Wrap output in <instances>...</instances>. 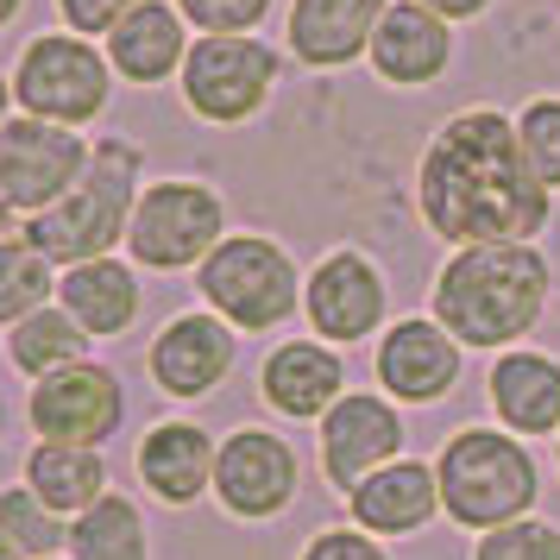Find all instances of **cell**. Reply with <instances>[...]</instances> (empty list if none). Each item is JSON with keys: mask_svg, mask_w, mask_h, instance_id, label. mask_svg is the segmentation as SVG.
Segmentation results:
<instances>
[{"mask_svg": "<svg viewBox=\"0 0 560 560\" xmlns=\"http://www.w3.org/2000/svg\"><path fill=\"white\" fill-rule=\"evenodd\" d=\"M214 454H221V441H208L196 422H158L139 441V479L152 498L183 510L214 485Z\"/></svg>", "mask_w": 560, "mask_h": 560, "instance_id": "obj_20", "label": "cell"}, {"mask_svg": "<svg viewBox=\"0 0 560 560\" xmlns=\"http://www.w3.org/2000/svg\"><path fill=\"white\" fill-rule=\"evenodd\" d=\"M404 459V422H397V404H384L372 390H347L340 404L322 416V472H328L340 491L365 485L378 466Z\"/></svg>", "mask_w": 560, "mask_h": 560, "instance_id": "obj_13", "label": "cell"}, {"mask_svg": "<svg viewBox=\"0 0 560 560\" xmlns=\"http://www.w3.org/2000/svg\"><path fill=\"white\" fill-rule=\"evenodd\" d=\"M196 283H202L208 308L246 334L278 328L303 303V283H296L290 253H283L278 240H265V233H233V240H221L196 265Z\"/></svg>", "mask_w": 560, "mask_h": 560, "instance_id": "obj_5", "label": "cell"}, {"mask_svg": "<svg viewBox=\"0 0 560 560\" xmlns=\"http://www.w3.org/2000/svg\"><path fill=\"white\" fill-rule=\"evenodd\" d=\"M278 70L283 57L258 38H202V45H189V63H183V102L196 120L240 127L271 102Z\"/></svg>", "mask_w": 560, "mask_h": 560, "instance_id": "obj_8", "label": "cell"}, {"mask_svg": "<svg viewBox=\"0 0 560 560\" xmlns=\"http://www.w3.org/2000/svg\"><path fill=\"white\" fill-rule=\"evenodd\" d=\"M422 7H434V13H441V20L454 26V20H472V13H485L491 0H422Z\"/></svg>", "mask_w": 560, "mask_h": 560, "instance_id": "obj_34", "label": "cell"}, {"mask_svg": "<svg viewBox=\"0 0 560 560\" xmlns=\"http://www.w3.org/2000/svg\"><path fill=\"white\" fill-rule=\"evenodd\" d=\"M491 409L510 434H560V359L504 353L491 365Z\"/></svg>", "mask_w": 560, "mask_h": 560, "instance_id": "obj_23", "label": "cell"}, {"mask_svg": "<svg viewBox=\"0 0 560 560\" xmlns=\"http://www.w3.org/2000/svg\"><path fill=\"white\" fill-rule=\"evenodd\" d=\"M132 208H139V152L127 139H102L70 196L45 214H26V240L51 265H89L127 240Z\"/></svg>", "mask_w": 560, "mask_h": 560, "instance_id": "obj_3", "label": "cell"}, {"mask_svg": "<svg viewBox=\"0 0 560 560\" xmlns=\"http://www.w3.org/2000/svg\"><path fill=\"white\" fill-rule=\"evenodd\" d=\"M472 560H560V523H541V516L504 523V529L479 535Z\"/></svg>", "mask_w": 560, "mask_h": 560, "instance_id": "obj_30", "label": "cell"}, {"mask_svg": "<svg viewBox=\"0 0 560 560\" xmlns=\"http://www.w3.org/2000/svg\"><path fill=\"white\" fill-rule=\"evenodd\" d=\"M416 202L447 246H529L548 228V183L535 177L516 120L498 107L454 114L422 152Z\"/></svg>", "mask_w": 560, "mask_h": 560, "instance_id": "obj_1", "label": "cell"}, {"mask_svg": "<svg viewBox=\"0 0 560 560\" xmlns=\"http://www.w3.org/2000/svg\"><path fill=\"white\" fill-rule=\"evenodd\" d=\"M13 102H20V95H13V82L0 77V127H7V120H13Z\"/></svg>", "mask_w": 560, "mask_h": 560, "instance_id": "obj_35", "label": "cell"}, {"mask_svg": "<svg viewBox=\"0 0 560 560\" xmlns=\"http://www.w3.org/2000/svg\"><path fill=\"white\" fill-rule=\"evenodd\" d=\"M434 479H441V510L459 529H479V535L523 523L535 498H541L535 454L516 434H498V429H459L434 459Z\"/></svg>", "mask_w": 560, "mask_h": 560, "instance_id": "obj_4", "label": "cell"}, {"mask_svg": "<svg viewBox=\"0 0 560 560\" xmlns=\"http://www.w3.org/2000/svg\"><path fill=\"white\" fill-rule=\"evenodd\" d=\"M372 70L397 89H422L434 82L447 63H454V32L447 20L422 7V0H390V13L378 20V38H372Z\"/></svg>", "mask_w": 560, "mask_h": 560, "instance_id": "obj_17", "label": "cell"}, {"mask_svg": "<svg viewBox=\"0 0 560 560\" xmlns=\"http://www.w3.org/2000/svg\"><path fill=\"white\" fill-rule=\"evenodd\" d=\"M555 466H560V441H555Z\"/></svg>", "mask_w": 560, "mask_h": 560, "instance_id": "obj_39", "label": "cell"}, {"mask_svg": "<svg viewBox=\"0 0 560 560\" xmlns=\"http://www.w3.org/2000/svg\"><path fill=\"white\" fill-rule=\"evenodd\" d=\"M429 303L459 347H516L548 308V258L535 246H459Z\"/></svg>", "mask_w": 560, "mask_h": 560, "instance_id": "obj_2", "label": "cell"}, {"mask_svg": "<svg viewBox=\"0 0 560 560\" xmlns=\"http://www.w3.org/2000/svg\"><path fill=\"white\" fill-rule=\"evenodd\" d=\"M89 347H95V334L82 328L63 303L38 308V315H26L20 328L7 334V353H13V365H20L32 384L51 378V372H63V365H82V359H89Z\"/></svg>", "mask_w": 560, "mask_h": 560, "instance_id": "obj_25", "label": "cell"}, {"mask_svg": "<svg viewBox=\"0 0 560 560\" xmlns=\"http://www.w3.org/2000/svg\"><path fill=\"white\" fill-rule=\"evenodd\" d=\"M0 422H7V416H0Z\"/></svg>", "mask_w": 560, "mask_h": 560, "instance_id": "obj_41", "label": "cell"}, {"mask_svg": "<svg viewBox=\"0 0 560 560\" xmlns=\"http://www.w3.org/2000/svg\"><path fill=\"white\" fill-rule=\"evenodd\" d=\"M265 404L290 416V422H322L340 397H347V359L328 340H283L258 372Z\"/></svg>", "mask_w": 560, "mask_h": 560, "instance_id": "obj_16", "label": "cell"}, {"mask_svg": "<svg viewBox=\"0 0 560 560\" xmlns=\"http://www.w3.org/2000/svg\"><path fill=\"white\" fill-rule=\"evenodd\" d=\"M13 95L26 114L51 127H89L114 102V63H107L82 32H38L13 70Z\"/></svg>", "mask_w": 560, "mask_h": 560, "instance_id": "obj_6", "label": "cell"}, {"mask_svg": "<svg viewBox=\"0 0 560 560\" xmlns=\"http://www.w3.org/2000/svg\"><path fill=\"white\" fill-rule=\"evenodd\" d=\"M228 240V202L189 177H164L139 189L127 246L145 271H189Z\"/></svg>", "mask_w": 560, "mask_h": 560, "instance_id": "obj_7", "label": "cell"}, {"mask_svg": "<svg viewBox=\"0 0 560 560\" xmlns=\"http://www.w3.org/2000/svg\"><path fill=\"white\" fill-rule=\"evenodd\" d=\"M0 560H26V555H20V548H13V541H7V535H0Z\"/></svg>", "mask_w": 560, "mask_h": 560, "instance_id": "obj_37", "label": "cell"}, {"mask_svg": "<svg viewBox=\"0 0 560 560\" xmlns=\"http://www.w3.org/2000/svg\"><path fill=\"white\" fill-rule=\"evenodd\" d=\"M177 13L202 38H253V26L271 13V0H177Z\"/></svg>", "mask_w": 560, "mask_h": 560, "instance_id": "obj_31", "label": "cell"}, {"mask_svg": "<svg viewBox=\"0 0 560 560\" xmlns=\"http://www.w3.org/2000/svg\"><path fill=\"white\" fill-rule=\"evenodd\" d=\"M303 308H308L315 340H328V347H359L365 334H378L390 296H384L378 265H372L365 253H353V246H340V253H328L315 271H308Z\"/></svg>", "mask_w": 560, "mask_h": 560, "instance_id": "obj_12", "label": "cell"}, {"mask_svg": "<svg viewBox=\"0 0 560 560\" xmlns=\"http://www.w3.org/2000/svg\"><path fill=\"white\" fill-rule=\"evenodd\" d=\"M303 560H390V555L378 548V535L365 529H322L303 548Z\"/></svg>", "mask_w": 560, "mask_h": 560, "instance_id": "obj_33", "label": "cell"}, {"mask_svg": "<svg viewBox=\"0 0 560 560\" xmlns=\"http://www.w3.org/2000/svg\"><path fill=\"white\" fill-rule=\"evenodd\" d=\"M296 485H303V459L271 429H233L214 454V498L240 523H271L278 510H290Z\"/></svg>", "mask_w": 560, "mask_h": 560, "instance_id": "obj_10", "label": "cell"}, {"mask_svg": "<svg viewBox=\"0 0 560 560\" xmlns=\"http://www.w3.org/2000/svg\"><path fill=\"white\" fill-rule=\"evenodd\" d=\"M132 7H145V0H57V13L70 20V32H82V38H95V32H114L120 20H127Z\"/></svg>", "mask_w": 560, "mask_h": 560, "instance_id": "obj_32", "label": "cell"}, {"mask_svg": "<svg viewBox=\"0 0 560 560\" xmlns=\"http://www.w3.org/2000/svg\"><path fill=\"white\" fill-rule=\"evenodd\" d=\"M57 560H70V555H57Z\"/></svg>", "mask_w": 560, "mask_h": 560, "instance_id": "obj_40", "label": "cell"}, {"mask_svg": "<svg viewBox=\"0 0 560 560\" xmlns=\"http://www.w3.org/2000/svg\"><path fill=\"white\" fill-rule=\"evenodd\" d=\"M347 510L365 535H416L429 529L434 510H441V479L422 459H390L365 485L347 491Z\"/></svg>", "mask_w": 560, "mask_h": 560, "instance_id": "obj_19", "label": "cell"}, {"mask_svg": "<svg viewBox=\"0 0 560 560\" xmlns=\"http://www.w3.org/2000/svg\"><path fill=\"white\" fill-rule=\"evenodd\" d=\"M7 214H13V208H7V196H0V228H7Z\"/></svg>", "mask_w": 560, "mask_h": 560, "instance_id": "obj_38", "label": "cell"}, {"mask_svg": "<svg viewBox=\"0 0 560 560\" xmlns=\"http://www.w3.org/2000/svg\"><path fill=\"white\" fill-rule=\"evenodd\" d=\"M459 365L466 347L429 315H409L378 340V384L397 404H441L459 384Z\"/></svg>", "mask_w": 560, "mask_h": 560, "instance_id": "obj_14", "label": "cell"}, {"mask_svg": "<svg viewBox=\"0 0 560 560\" xmlns=\"http://www.w3.org/2000/svg\"><path fill=\"white\" fill-rule=\"evenodd\" d=\"M20 7H26V0H0V26H13V20H20Z\"/></svg>", "mask_w": 560, "mask_h": 560, "instance_id": "obj_36", "label": "cell"}, {"mask_svg": "<svg viewBox=\"0 0 560 560\" xmlns=\"http://www.w3.org/2000/svg\"><path fill=\"white\" fill-rule=\"evenodd\" d=\"M89 152L70 127H51L38 114H13L0 127V196L13 214H45L57 208L89 171Z\"/></svg>", "mask_w": 560, "mask_h": 560, "instance_id": "obj_9", "label": "cell"}, {"mask_svg": "<svg viewBox=\"0 0 560 560\" xmlns=\"http://www.w3.org/2000/svg\"><path fill=\"white\" fill-rule=\"evenodd\" d=\"M183 20L177 7H164V0H145V7H132L120 26L107 32V63H114V77L127 82H164L177 77L183 63H189V38H183Z\"/></svg>", "mask_w": 560, "mask_h": 560, "instance_id": "obj_21", "label": "cell"}, {"mask_svg": "<svg viewBox=\"0 0 560 560\" xmlns=\"http://www.w3.org/2000/svg\"><path fill=\"white\" fill-rule=\"evenodd\" d=\"M516 139H523V152H529L535 177L560 189V95H535L523 114H516Z\"/></svg>", "mask_w": 560, "mask_h": 560, "instance_id": "obj_29", "label": "cell"}, {"mask_svg": "<svg viewBox=\"0 0 560 560\" xmlns=\"http://www.w3.org/2000/svg\"><path fill=\"white\" fill-rule=\"evenodd\" d=\"M32 429L45 441H70V447H102L107 434L127 422V390L107 365H63L51 378L32 384Z\"/></svg>", "mask_w": 560, "mask_h": 560, "instance_id": "obj_11", "label": "cell"}, {"mask_svg": "<svg viewBox=\"0 0 560 560\" xmlns=\"http://www.w3.org/2000/svg\"><path fill=\"white\" fill-rule=\"evenodd\" d=\"M26 485L57 510V516H82L107 498V459L102 447H70V441H38L26 459Z\"/></svg>", "mask_w": 560, "mask_h": 560, "instance_id": "obj_24", "label": "cell"}, {"mask_svg": "<svg viewBox=\"0 0 560 560\" xmlns=\"http://www.w3.org/2000/svg\"><path fill=\"white\" fill-rule=\"evenodd\" d=\"M233 322L221 315H177L171 328L152 340V384L164 397H208L214 384L233 372Z\"/></svg>", "mask_w": 560, "mask_h": 560, "instance_id": "obj_15", "label": "cell"}, {"mask_svg": "<svg viewBox=\"0 0 560 560\" xmlns=\"http://www.w3.org/2000/svg\"><path fill=\"white\" fill-rule=\"evenodd\" d=\"M45 296H57L51 258L38 253L26 233H20V240H7V233H0V322H7V328H20L26 315L51 308Z\"/></svg>", "mask_w": 560, "mask_h": 560, "instance_id": "obj_28", "label": "cell"}, {"mask_svg": "<svg viewBox=\"0 0 560 560\" xmlns=\"http://www.w3.org/2000/svg\"><path fill=\"white\" fill-rule=\"evenodd\" d=\"M0 535H7L26 560L70 555V516H57L32 485H7V491H0Z\"/></svg>", "mask_w": 560, "mask_h": 560, "instance_id": "obj_27", "label": "cell"}, {"mask_svg": "<svg viewBox=\"0 0 560 560\" xmlns=\"http://www.w3.org/2000/svg\"><path fill=\"white\" fill-rule=\"evenodd\" d=\"M70 560H152V535L132 498L107 491L95 510L70 516Z\"/></svg>", "mask_w": 560, "mask_h": 560, "instance_id": "obj_26", "label": "cell"}, {"mask_svg": "<svg viewBox=\"0 0 560 560\" xmlns=\"http://www.w3.org/2000/svg\"><path fill=\"white\" fill-rule=\"evenodd\" d=\"M390 0H296L290 7V51L308 70H347L372 51Z\"/></svg>", "mask_w": 560, "mask_h": 560, "instance_id": "obj_18", "label": "cell"}, {"mask_svg": "<svg viewBox=\"0 0 560 560\" xmlns=\"http://www.w3.org/2000/svg\"><path fill=\"white\" fill-rule=\"evenodd\" d=\"M57 303L70 308L95 340H114V334H127L139 322L145 296H139V271L107 253V258H89V265H70L57 278Z\"/></svg>", "mask_w": 560, "mask_h": 560, "instance_id": "obj_22", "label": "cell"}]
</instances>
